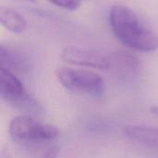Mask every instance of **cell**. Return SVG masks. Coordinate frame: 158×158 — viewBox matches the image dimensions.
<instances>
[{
  "instance_id": "obj_8",
  "label": "cell",
  "mask_w": 158,
  "mask_h": 158,
  "mask_svg": "<svg viewBox=\"0 0 158 158\" xmlns=\"http://www.w3.org/2000/svg\"><path fill=\"white\" fill-rule=\"evenodd\" d=\"M110 69H115L123 75L134 74L140 68V61L130 53L118 52L109 56Z\"/></svg>"
},
{
  "instance_id": "obj_9",
  "label": "cell",
  "mask_w": 158,
  "mask_h": 158,
  "mask_svg": "<svg viewBox=\"0 0 158 158\" xmlns=\"http://www.w3.org/2000/svg\"><path fill=\"white\" fill-rule=\"evenodd\" d=\"M1 24L13 33H22L27 29L25 18L11 7L1 6L0 8Z\"/></svg>"
},
{
  "instance_id": "obj_2",
  "label": "cell",
  "mask_w": 158,
  "mask_h": 158,
  "mask_svg": "<svg viewBox=\"0 0 158 158\" xmlns=\"http://www.w3.org/2000/svg\"><path fill=\"white\" fill-rule=\"evenodd\" d=\"M1 98L14 108L29 115L41 112V106L26 91L16 74L3 68L0 69Z\"/></svg>"
},
{
  "instance_id": "obj_10",
  "label": "cell",
  "mask_w": 158,
  "mask_h": 158,
  "mask_svg": "<svg viewBox=\"0 0 158 158\" xmlns=\"http://www.w3.org/2000/svg\"><path fill=\"white\" fill-rule=\"evenodd\" d=\"M54 5L68 10H76L83 0H48Z\"/></svg>"
},
{
  "instance_id": "obj_7",
  "label": "cell",
  "mask_w": 158,
  "mask_h": 158,
  "mask_svg": "<svg viewBox=\"0 0 158 158\" xmlns=\"http://www.w3.org/2000/svg\"><path fill=\"white\" fill-rule=\"evenodd\" d=\"M123 132L124 135L132 142L150 146H158V129L141 125H131L127 126Z\"/></svg>"
},
{
  "instance_id": "obj_1",
  "label": "cell",
  "mask_w": 158,
  "mask_h": 158,
  "mask_svg": "<svg viewBox=\"0 0 158 158\" xmlns=\"http://www.w3.org/2000/svg\"><path fill=\"white\" fill-rule=\"evenodd\" d=\"M109 24L116 38L125 46L141 52L158 49L157 35L129 6H113L109 11Z\"/></svg>"
},
{
  "instance_id": "obj_3",
  "label": "cell",
  "mask_w": 158,
  "mask_h": 158,
  "mask_svg": "<svg viewBox=\"0 0 158 158\" xmlns=\"http://www.w3.org/2000/svg\"><path fill=\"white\" fill-rule=\"evenodd\" d=\"M9 134L18 142L42 143L56 139L58 130L51 124L40 122L31 115L26 114L18 116L11 120Z\"/></svg>"
},
{
  "instance_id": "obj_12",
  "label": "cell",
  "mask_w": 158,
  "mask_h": 158,
  "mask_svg": "<svg viewBox=\"0 0 158 158\" xmlns=\"http://www.w3.org/2000/svg\"><path fill=\"white\" fill-rule=\"evenodd\" d=\"M25 1H29V2H36V0H25Z\"/></svg>"
},
{
  "instance_id": "obj_5",
  "label": "cell",
  "mask_w": 158,
  "mask_h": 158,
  "mask_svg": "<svg viewBox=\"0 0 158 158\" xmlns=\"http://www.w3.org/2000/svg\"><path fill=\"white\" fill-rule=\"evenodd\" d=\"M61 57L64 61L74 65L98 69H110L109 56L94 50L78 47H66L61 52Z\"/></svg>"
},
{
  "instance_id": "obj_4",
  "label": "cell",
  "mask_w": 158,
  "mask_h": 158,
  "mask_svg": "<svg viewBox=\"0 0 158 158\" xmlns=\"http://www.w3.org/2000/svg\"><path fill=\"white\" fill-rule=\"evenodd\" d=\"M60 83L68 90L98 97L104 94L105 81L95 72L84 69H74L62 67L56 70Z\"/></svg>"
},
{
  "instance_id": "obj_6",
  "label": "cell",
  "mask_w": 158,
  "mask_h": 158,
  "mask_svg": "<svg viewBox=\"0 0 158 158\" xmlns=\"http://www.w3.org/2000/svg\"><path fill=\"white\" fill-rule=\"evenodd\" d=\"M1 68L14 74L27 76L31 69V60L24 50L9 44L0 45Z\"/></svg>"
},
{
  "instance_id": "obj_11",
  "label": "cell",
  "mask_w": 158,
  "mask_h": 158,
  "mask_svg": "<svg viewBox=\"0 0 158 158\" xmlns=\"http://www.w3.org/2000/svg\"><path fill=\"white\" fill-rule=\"evenodd\" d=\"M151 112H152L155 116L158 117V106H153V107L151 108Z\"/></svg>"
}]
</instances>
